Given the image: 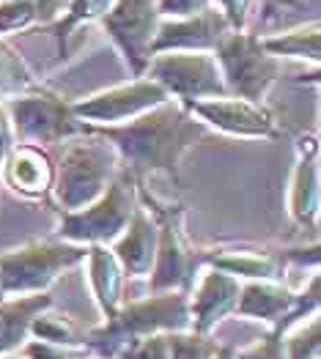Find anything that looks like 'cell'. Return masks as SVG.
I'll use <instances>...</instances> for the list:
<instances>
[{
    "label": "cell",
    "instance_id": "1",
    "mask_svg": "<svg viewBox=\"0 0 321 359\" xmlns=\"http://www.w3.org/2000/svg\"><path fill=\"white\" fill-rule=\"evenodd\" d=\"M116 149L121 168L135 181L151 173H165L178 184L184 154L198 146L211 132L181 102L168 99L138 118L118 126H86Z\"/></svg>",
    "mask_w": 321,
    "mask_h": 359
},
{
    "label": "cell",
    "instance_id": "2",
    "mask_svg": "<svg viewBox=\"0 0 321 359\" xmlns=\"http://www.w3.org/2000/svg\"><path fill=\"white\" fill-rule=\"evenodd\" d=\"M190 330V304L184 291H151L143 299L124 302L113 318L88 332L83 340L99 359H116V354L151 334H171Z\"/></svg>",
    "mask_w": 321,
    "mask_h": 359
},
{
    "label": "cell",
    "instance_id": "3",
    "mask_svg": "<svg viewBox=\"0 0 321 359\" xmlns=\"http://www.w3.org/2000/svg\"><path fill=\"white\" fill-rule=\"evenodd\" d=\"M138 203L154 217L157 222V255L148 274L151 291H190L195 277L206 269L204 247L187 236L184 217L187 211L181 203H168L151 195L146 181H138Z\"/></svg>",
    "mask_w": 321,
    "mask_h": 359
},
{
    "label": "cell",
    "instance_id": "4",
    "mask_svg": "<svg viewBox=\"0 0 321 359\" xmlns=\"http://www.w3.org/2000/svg\"><path fill=\"white\" fill-rule=\"evenodd\" d=\"M121 173V159L116 149L86 132L80 137L66 140L63 156L55 165V187H53V203L55 211H77L93 203Z\"/></svg>",
    "mask_w": 321,
    "mask_h": 359
},
{
    "label": "cell",
    "instance_id": "5",
    "mask_svg": "<svg viewBox=\"0 0 321 359\" xmlns=\"http://www.w3.org/2000/svg\"><path fill=\"white\" fill-rule=\"evenodd\" d=\"M88 247L60 239H36L0 252V291L6 297L44 294L66 271L86 264Z\"/></svg>",
    "mask_w": 321,
    "mask_h": 359
},
{
    "label": "cell",
    "instance_id": "6",
    "mask_svg": "<svg viewBox=\"0 0 321 359\" xmlns=\"http://www.w3.org/2000/svg\"><path fill=\"white\" fill-rule=\"evenodd\" d=\"M138 209V181L132 179L124 168L113 184L83 209L58 211V228L55 239L69 244H113L121 236V231L129 225L132 214Z\"/></svg>",
    "mask_w": 321,
    "mask_h": 359
},
{
    "label": "cell",
    "instance_id": "7",
    "mask_svg": "<svg viewBox=\"0 0 321 359\" xmlns=\"http://www.w3.org/2000/svg\"><path fill=\"white\" fill-rule=\"evenodd\" d=\"M214 58L231 96L261 102V104L269 88L286 74V63L269 55L261 47V33H253L247 28L231 30L217 44Z\"/></svg>",
    "mask_w": 321,
    "mask_h": 359
},
{
    "label": "cell",
    "instance_id": "8",
    "mask_svg": "<svg viewBox=\"0 0 321 359\" xmlns=\"http://www.w3.org/2000/svg\"><path fill=\"white\" fill-rule=\"evenodd\" d=\"M17 143H30V146H58L72 137L86 135V123L74 118L72 102L63 99L53 88H44L30 96H20L11 102H3Z\"/></svg>",
    "mask_w": 321,
    "mask_h": 359
},
{
    "label": "cell",
    "instance_id": "9",
    "mask_svg": "<svg viewBox=\"0 0 321 359\" xmlns=\"http://www.w3.org/2000/svg\"><path fill=\"white\" fill-rule=\"evenodd\" d=\"M143 77L162 86L176 102H201L225 96V80L214 53H157Z\"/></svg>",
    "mask_w": 321,
    "mask_h": 359
},
{
    "label": "cell",
    "instance_id": "10",
    "mask_svg": "<svg viewBox=\"0 0 321 359\" xmlns=\"http://www.w3.org/2000/svg\"><path fill=\"white\" fill-rule=\"evenodd\" d=\"M99 25L113 41L132 77H143L148 60L154 58V39L159 28L157 0H116Z\"/></svg>",
    "mask_w": 321,
    "mask_h": 359
},
{
    "label": "cell",
    "instance_id": "11",
    "mask_svg": "<svg viewBox=\"0 0 321 359\" xmlns=\"http://www.w3.org/2000/svg\"><path fill=\"white\" fill-rule=\"evenodd\" d=\"M171 96L162 86H157L148 77H132L129 83H121L113 88L88 93L83 99L72 102L74 118L86 126H118L126 121L138 118L157 104L168 102Z\"/></svg>",
    "mask_w": 321,
    "mask_h": 359
},
{
    "label": "cell",
    "instance_id": "12",
    "mask_svg": "<svg viewBox=\"0 0 321 359\" xmlns=\"http://www.w3.org/2000/svg\"><path fill=\"white\" fill-rule=\"evenodd\" d=\"M184 107L204 123L209 132L242 137V140H277L283 135L277 118L261 102L239 99V96H217L201 102H184Z\"/></svg>",
    "mask_w": 321,
    "mask_h": 359
},
{
    "label": "cell",
    "instance_id": "13",
    "mask_svg": "<svg viewBox=\"0 0 321 359\" xmlns=\"http://www.w3.org/2000/svg\"><path fill=\"white\" fill-rule=\"evenodd\" d=\"M321 214V176H319V137L302 135L296 140L291 187H289V217L294 228L316 236Z\"/></svg>",
    "mask_w": 321,
    "mask_h": 359
},
{
    "label": "cell",
    "instance_id": "14",
    "mask_svg": "<svg viewBox=\"0 0 321 359\" xmlns=\"http://www.w3.org/2000/svg\"><path fill=\"white\" fill-rule=\"evenodd\" d=\"M239 291H242V283L236 277L206 266L195 277L192 288L187 291L190 330L201 332V334H211L228 316L236 313Z\"/></svg>",
    "mask_w": 321,
    "mask_h": 359
},
{
    "label": "cell",
    "instance_id": "15",
    "mask_svg": "<svg viewBox=\"0 0 321 359\" xmlns=\"http://www.w3.org/2000/svg\"><path fill=\"white\" fill-rule=\"evenodd\" d=\"M228 33H231V25L214 6L190 17L159 20L154 55L157 53H214Z\"/></svg>",
    "mask_w": 321,
    "mask_h": 359
},
{
    "label": "cell",
    "instance_id": "16",
    "mask_svg": "<svg viewBox=\"0 0 321 359\" xmlns=\"http://www.w3.org/2000/svg\"><path fill=\"white\" fill-rule=\"evenodd\" d=\"M0 181L22 201H47L55 187V159L41 146L17 143L0 165Z\"/></svg>",
    "mask_w": 321,
    "mask_h": 359
},
{
    "label": "cell",
    "instance_id": "17",
    "mask_svg": "<svg viewBox=\"0 0 321 359\" xmlns=\"http://www.w3.org/2000/svg\"><path fill=\"white\" fill-rule=\"evenodd\" d=\"M204 264L209 269H220L236 277L239 283L250 280H283L289 261L280 252L258 247H204Z\"/></svg>",
    "mask_w": 321,
    "mask_h": 359
},
{
    "label": "cell",
    "instance_id": "18",
    "mask_svg": "<svg viewBox=\"0 0 321 359\" xmlns=\"http://www.w3.org/2000/svg\"><path fill=\"white\" fill-rule=\"evenodd\" d=\"M294 291L283 280H250L242 283L239 302H236V313L239 318H250V321H263L269 324V330L283 332V324L291 313Z\"/></svg>",
    "mask_w": 321,
    "mask_h": 359
},
{
    "label": "cell",
    "instance_id": "19",
    "mask_svg": "<svg viewBox=\"0 0 321 359\" xmlns=\"http://www.w3.org/2000/svg\"><path fill=\"white\" fill-rule=\"evenodd\" d=\"M110 250L126 277H148L151 274L154 255H157V222L140 203L132 214L129 225L110 244Z\"/></svg>",
    "mask_w": 321,
    "mask_h": 359
},
{
    "label": "cell",
    "instance_id": "20",
    "mask_svg": "<svg viewBox=\"0 0 321 359\" xmlns=\"http://www.w3.org/2000/svg\"><path fill=\"white\" fill-rule=\"evenodd\" d=\"M86 271L88 285H91V297L96 302L99 316L107 321L116 316V310L124 304V285H126V274L121 269L118 258L107 244H93L88 247L86 255Z\"/></svg>",
    "mask_w": 321,
    "mask_h": 359
},
{
    "label": "cell",
    "instance_id": "21",
    "mask_svg": "<svg viewBox=\"0 0 321 359\" xmlns=\"http://www.w3.org/2000/svg\"><path fill=\"white\" fill-rule=\"evenodd\" d=\"M50 307H55V299L47 291L0 299V357L3 354H17L30 340L33 318L41 316Z\"/></svg>",
    "mask_w": 321,
    "mask_h": 359
},
{
    "label": "cell",
    "instance_id": "22",
    "mask_svg": "<svg viewBox=\"0 0 321 359\" xmlns=\"http://www.w3.org/2000/svg\"><path fill=\"white\" fill-rule=\"evenodd\" d=\"M261 47L277 60H305V63L319 66L321 60L319 20L299 22V25L283 28L277 30V33H266V36H261Z\"/></svg>",
    "mask_w": 321,
    "mask_h": 359
},
{
    "label": "cell",
    "instance_id": "23",
    "mask_svg": "<svg viewBox=\"0 0 321 359\" xmlns=\"http://www.w3.org/2000/svg\"><path fill=\"white\" fill-rule=\"evenodd\" d=\"M44 88L47 86L41 80H36V74L30 72V66L20 55V50H14L6 39H0V104L20 99V96L39 93Z\"/></svg>",
    "mask_w": 321,
    "mask_h": 359
},
{
    "label": "cell",
    "instance_id": "24",
    "mask_svg": "<svg viewBox=\"0 0 321 359\" xmlns=\"http://www.w3.org/2000/svg\"><path fill=\"white\" fill-rule=\"evenodd\" d=\"M113 3H116V0H66L63 14H60L53 25H47L44 33H50V36L58 39L60 55H66V44H69L72 33L77 28H83V25L99 22V20L110 11Z\"/></svg>",
    "mask_w": 321,
    "mask_h": 359
},
{
    "label": "cell",
    "instance_id": "25",
    "mask_svg": "<svg viewBox=\"0 0 321 359\" xmlns=\"http://www.w3.org/2000/svg\"><path fill=\"white\" fill-rule=\"evenodd\" d=\"M286 359H319L321 357V321L319 316L302 321L283 332Z\"/></svg>",
    "mask_w": 321,
    "mask_h": 359
},
{
    "label": "cell",
    "instance_id": "26",
    "mask_svg": "<svg viewBox=\"0 0 321 359\" xmlns=\"http://www.w3.org/2000/svg\"><path fill=\"white\" fill-rule=\"evenodd\" d=\"M30 340H44V343H55V346H66V348L80 346L74 324L66 316H55L53 307L33 318V324H30Z\"/></svg>",
    "mask_w": 321,
    "mask_h": 359
},
{
    "label": "cell",
    "instance_id": "27",
    "mask_svg": "<svg viewBox=\"0 0 321 359\" xmlns=\"http://www.w3.org/2000/svg\"><path fill=\"white\" fill-rule=\"evenodd\" d=\"M168 348H171V359H214L220 343L211 334L184 330L168 334Z\"/></svg>",
    "mask_w": 321,
    "mask_h": 359
},
{
    "label": "cell",
    "instance_id": "28",
    "mask_svg": "<svg viewBox=\"0 0 321 359\" xmlns=\"http://www.w3.org/2000/svg\"><path fill=\"white\" fill-rule=\"evenodd\" d=\"M39 25L33 0H0V39L25 33Z\"/></svg>",
    "mask_w": 321,
    "mask_h": 359
},
{
    "label": "cell",
    "instance_id": "29",
    "mask_svg": "<svg viewBox=\"0 0 321 359\" xmlns=\"http://www.w3.org/2000/svg\"><path fill=\"white\" fill-rule=\"evenodd\" d=\"M234 359H286V348H283V332L272 330L261 334L258 340H253L250 346L234 351Z\"/></svg>",
    "mask_w": 321,
    "mask_h": 359
},
{
    "label": "cell",
    "instance_id": "30",
    "mask_svg": "<svg viewBox=\"0 0 321 359\" xmlns=\"http://www.w3.org/2000/svg\"><path fill=\"white\" fill-rule=\"evenodd\" d=\"M261 3V25L272 28L277 22H283V17H289L294 11H319V0H258Z\"/></svg>",
    "mask_w": 321,
    "mask_h": 359
},
{
    "label": "cell",
    "instance_id": "31",
    "mask_svg": "<svg viewBox=\"0 0 321 359\" xmlns=\"http://www.w3.org/2000/svg\"><path fill=\"white\" fill-rule=\"evenodd\" d=\"M116 359H171L168 334H151L138 343H129L118 351Z\"/></svg>",
    "mask_w": 321,
    "mask_h": 359
},
{
    "label": "cell",
    "instance_id": "32",
    "mask_svg": "<svg viewBox=\"0 0 321 359\" xmlns=\"http://www.w3.org/2000/svg\"><path fill=\"white\" fill-rule=\"evenodd\" d=\"M258 0H211V6L225 17V22L231 25V30H244L247 20L253 14Z\"/></svg>",
    "mask_w": 321,
    "mask_h": 359
},
{
    "label": "cell",
    "instance_id": "33",
    "mask_svg": "<svg viewBox=\"0 0 321 359\" xmlns=\"http://www.w3.org/2000/svg\"><path fill=\"white\" fill-rule=\"evenodd\" d=\"M211 8V0H157V14L159 20H176V17H190Z\"/></svg>",
    "mask_w": 321,
    "mask_h": 359
},
{
    "label": "cell",
    "instance_id": "34",
    "mask_svg": "<svg viewBox=\"0 0 321 359\" xmlns=\"http://www.w3.org/2000/svg\"><path fill=\"white\" fill-rule=\"evenodd\" d=\"M20 354L28 359H77V354L66 346H55V343H44V340H28Z\"/></svg>",
    "mask_w": 321,
    "mask_h": 359
},
{
    "label": "cell",
    "instance_id": "35",
    "mask_svg": "<svg viewBox=\"0 0 321 359\" xmlns=\"http://www.w3.org/2000/svg\"><path fill=\"white\" fill-rule=\"evenodd\" d=\"M33 6H36L39 25H41V28H47V25H53L60 14H63L66 0H33Z\"/></svg>",
    "mask_w": 321,
    "mask_h": 359
},
{
    "label": "cell",
    "instance_id": "36",
    "mask_svg": "<svg viewBox=\"0 0 321 359\" xmlns=\"http://www.w3.org/2000/svg\"><path fill=\"white\" fill-rule=\"evenodd\" d=\"M17 146V135H14V126H11V118L6 113V107L0 104V165L3 159L8 156V151Z\"/></svg>",
    "mask_w": 321,
    "mask_h": 359
},
{
    "label": "cell",
    "instance_id": "37",
    "mask_svg": "<svg viewBox=\"0 0 321 359\" xmlns=\"http://www.w3.org/2000/svg\"><path fill=\"white\" fill-rule=\"evenodd\" d=\"M234 351L236 348H231V346H220L217 354H214V359H234Z\"/></svg>",
    "mask_w": 321,
    "mask_h": 359
},
{
    "label": "cell",
    "instance_id": "38",
    "mask_svg": "<svg viewBox=\"0 0 321 359\" xmlns=\"http://www.w3.org/2000/svg\"><path fill=\"white\" fill-rule=\"evenodd\" d=\"M0 359H28V357H22V354H3Z\"/></svg>",
    "mask_w": 321,
    "mask_h": 359
},
{
    "label": "cell",
    "instance_id": "39",
    "mask_svg": "<svg viewBox=\"0 0 321 359\" xmlns=\"http://www.w3.org/2000/svg\"><path fill=\"white\" fill-rule=\"evenodd\" d=\"M0 299H6V294H3V291H0Z\"/></svg>",
    "mask_w": 321,
    "mask_h": 359
}]
</instances>
